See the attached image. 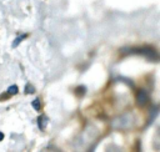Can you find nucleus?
Returning a JSON list of instances; mask_svg holds the SVG:
<instances>
[{"instance_id": "1", "label": "nucleus", "mask_w": 160, "mask_h": 152, "mask_svg": "<svg viewBox=\"0 0 160 152\" xmlns=\"http://www.w3.org/2000/svg\"><path fill=\"white\" fill-rule=\"evenodd\" d=\"M134 123H135V119H134V116L131 115V113H124V115H121V116L115 117L111 121L113 127L118 128V130L130 128Z\"/></svg>"}, {"instance_id": "2", "label": "nucleus", "mask_w": 160, "mask_h": 152, "mask_svg": "<svg viewBox=\"0 0 160 152\" xmlns=\"http://www.w3.org/2000/svg\"><path fill=\"white\" fill-rule=\"evenodd\" d=\"M129 52H136V54H142V55L146 56L148 59H154L158 60V54L154 49L151 47H143V49H136V50H129Z\"/></svg>"}, {"instance_id": "3", "label": "nucleus", "mask_w": 160, "mask_h": 152, "mask_svg": "<svg viewBox=\"0 0 160 152\" xmlns=\"http://www.w3.org/2000/svg\"><path fill=\"white\" fill-rule=\"evenodd\" d=\"M149 101V95L145 90H140L136 96V104L139 106H145Z\"/></svg>"}, {"instance_id": "4", "label": "nucleus", "mask_w": 160, "mask_h": 152, "mask_svg": "<svg viewBox=\"0 0 160 152\" xmlns=\"http://www.w3.org/2000/svg\"><path fill=\"white\" fill-rule=\"evenodd\" d=\"M48 122H49V119L46 115H41V116H39V119H38V125H39L40 130H45V126L48 125Z\"/></svg>"}, {"instance_id": "5", "label": "nucleus", "mask_w": 160, "mask_h": 152, "mask_svg": "<svg viewBox=\"0 0 160 152\" xmlns=\"http://www.w3.org/2000/svg\"><path fill=\"white\" fill-rule=\"evenodd\" d=\"M158 113H159V107L158 106H153L151 107V110H150V117H149V122L148 123H151L154 120L156 119V116H158Z\"/></svg>"}, {"instance_id": "6", "label": "nucleus", "mask_w": 160, "mask_h": 152, "mask_svg": "<svg viewBox=\"0 0 160 152\" xmlns=\"http://www.w3.org/2000/svg\"><path fill=\"white\" fill-rule=\"evenodd\" d=\"M26 36H28L26 34H23V35H19V36L16 37V39L14 40V43H13V47H16V46H18L19 44H20L24 39H26Z\"/></svg>"}, {"instance_id": "7", "label": "nucleus", "mask_w": 160, "mask_h": 152, "mask_svg": "<svg viewBox=\"0 0 160 152\" xmlns=\"http://www.w3.org/2000/svg\"><path fill=\"white\" fill-rule=\"evenodd\" d=\"M31 105H33L34 110H36V111H40V109H41V102H40V99H35L31 102Z\"/></svg>"}, {"instance_id": "8", "label": "nucleus", "mask_w": 160, "mask_h": 152, "mask_svg": "<svg viewBox=\"0 0 160 152\" xmlns=\"http://www.w3.org/2000/svg\"><path fill=\"white\" fill-rule=\"evenodd\" d=\"M18 92H19V88H18L16 85H11V86L8 88V94L9 95H16Z\"/></svg>"}, {"instance_id": "9", "label": "nucleus", "mask_w": 160, "mask_h": 152, "mask_svg": "<svg viewBox=\"0 0 160 152\" xmlns=\"http://www.w3.org/2000/svg\"><path fill=\"white\" fill-rule=\"evenodd\" d=\"M35 92V88H34L33 85H30V84H26V86H25V94H34Z\"/></svg>"}, {"instance_id": "10", "label": "nucleus", "mask_w": 160, "mask_h": 152, "mask_svg": "<svg viewBox=\"0 0 160 152\" xmlns=\"http://www.w3.org/2000/svg\"><path fill=\"white\" fill-rule=\"evenodd\" d=\"M4 140V134L3 132H0V141H3Z\"/></svg>"}]
</instances>
